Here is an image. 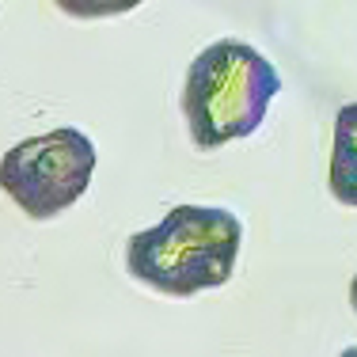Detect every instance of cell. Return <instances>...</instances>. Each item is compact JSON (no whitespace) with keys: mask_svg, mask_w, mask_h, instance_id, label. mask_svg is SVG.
<instances>
[{"mask_svg":"<svg viewBox=\"0 0 357 357\" xmlns=\"http://www.w3.org/2000/svg\"><path fill=\"white\" fill-rule=\"evenodd\" d=\"M350 304H354V312H357V274H354V282H350Z\"/></svg>","mask_w":357,"mask_h":357,"instance_id":"6","label":"cell"},{"mask_svg":"<svg viewBox=\"0 0 357 357\" xmlns=\"http://www.w3.org/2000/svg\"><path fill=\"white\" fill-rule=\"evenodd\" d=\"M338 357H357V346H346V350L338 354Z\"/></svg>","mask_w":357,"mask_h":357,"instance_id":"7","label":"cell"},{"mask_svg":"<svg viewBox=\"0 0 357 357\" xmlns=\"http://www.w3.org/2000/svg\"><path fill=\"white\" fill-rule=\"evenodd\" d=\"M54 4L73 20H107V15L133 12L141 0H54Z\"/></svg>","mask_w":357,"mask_h":357,"instance_id":"5","label":"cell"},{"mask_svg":"<svg viewBox=\"0 0 357 357\" xmlns=\"http://www.w3.org/2000/svg\"><path fill=\"white\" fill-rule=\"evenodd\" d=\"M243 225L220 206H175L160 225L133 232L126 270L133 282L164 296H194L232 278Z\"/></svg>","mask_w":357,"mask_h":357,"instance_id":"1","label":"cell"},{"mask_svg":"<svg viewBox=\"0 0 357 357\" xmlns=\"http://www.w3.org/2000/svg\"><path fill=\"white\" fill-rule=\"evenodd\" d=\"M91 172H96V144L73 126L20 141L4 152L0 164L8 198L35 220H50L76 206L91 186Z\"/></svg>","mask_w":357,"mask_h":357,"instance_id":"3","label":"cell"},{"mask_svg":"<svg viewBox=\"0 0 357 357\" xmlns=\"http://www.w3.org/2000/svg\"><path fill=\"white\" fill-rule=\"evenodd\" d=\"M278 91L282 76L255 46L240 38L206 46L190 61L183 84V114L194 149L213 152L228 141L251 137Z\"/></svg>","mask_w":357,"mask_h":357,"instance_id":"2","label":"cell"},{"mask_svg":"<svg viewBox=\"0 0 357 357\" xmlns=\"http://www.w3.org/2000/svg\"><path fill=\"white\" fill-rule=\"evenodd\" d=\"M331 194L342 206L357 209V103H346L335 118V144H331Z\"/></svg>","mask_w":357,"mask_h":357,"instance_id":"4","label":"cell"}]
</instances>
